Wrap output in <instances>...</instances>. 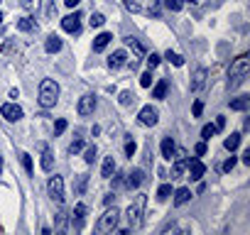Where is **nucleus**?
<instances>
[{"label": "nucleus", "mask_w": 250, "mask_h": 235, "mask_svg": "<svg viewBox=\"0 0 250 235\" xmlns=\"http://www.w3.org/2000/svg\"><path fill=\"white\" fill-rule=\"evenodd\" d=\"M248 74H250V59L243 54V57H238V59L230 64V69H228V88H230V91L238 88V86L248 78Z\"/></svg>", "instance_id": "nucleus-1"}, {"label": "nucleus", "mask_w": 250, "mask_h": 235, "mask_svg": "<svg viewBox=\"0 0 250 235\" xmlns=\"http://www.w3.org/2000/svg\"><path fill=\"white\" fill-rule=\"evenodd\" d=\"M59 100V83L54 78H42L40 83V105L42 108H54Z\"/></svg>", "instance_id": "nucleus-2"}, {"label": "nucleus", "mask_w": 250, "mask_h": 235, "mask_svg": "<svg viewBox=\"0 0 250 235\" xmlns=\"http://www.w3.org/2000/svg\"><path fill=\"white\" fill-rule=\"evenodd\" d=\"M143 213H145V196L140 194V196L128 206V211H125V218H128V223H130L133 230L143 225Z\"/></svg>", "instance_id": "nucleus-3"}, {"label": "nucleus", "mask_w": 250, "mask_h": 235, "mask_svg": "<svg viewBox=\"0 0 250 235\" xmlns=\"http://www.w3.org/2000/svg\"><path fill=\"white\" fill-rule=\"evenodd\" d=\"M118 220H120V211L113 206V208H108V211L98 218V223H96V233H113V230L118 228Z\"/></svg>", "instance_id": "nucleus-4"}, {"label": "nucleus", "mask_w": 250, "mask_h": 235, "mask_svg": "<svg viewBox=\"0 0 250 235\" xmlns=\"http://www.w3.org/2000/svg\"><path fill=\"white\" fill-rule=\"evenodd\" d=\"M47 189H49V196H52V201H57V203H64V179L62 176H49V181H47Z\"/></svg>", "instance_id": "nucleus-5"}, {"label": "nucleus", "mask_w": 250, "mask_h": 235, "mask_svg": "<svg viewBox=\"0 0 250 235\" xmlns=\"http://www.w3.org/2000/svg\"><path fill=\"white\" fill-rule=\"evenodd\" d=\"M138 120L143 123V125H157V120H160V113H157V108H152V105H145L140 113H138Z\"/></svg>", "instance_id": "nucleus-6"}, {"label": "nucleus", "mask_w": 250, "mask_h": 235, "mask_svg": "<svg viewBox=\"0 0 250 235\" xmlns=\"http://www.w3.org/2000/svg\"><path fill=\"white\" fill-rule=\"evenodd\" d=\"M62 30L69 32V35H79V30H81V15H79V13L66 15V18L62 20Z\"/></svg>", "instance_id": "nucleus-7"}, {"label": "nucleus", "mask_w": 250, "mask_h": 235, "mask_svg": "<svg viewBox=\"0 0 250 235\" xmlns=\"http://www.w3.org/2000/svg\"><path fill=\"white\" fill-rule=\"evenodd\" d=\"M0 115H3L5 120H10V123H18L22 118V108L15 105V103H5L3 108H0Z\"/></svg>", "instance_id": "nucleus-8"}, {"label": "nucleus", "mask_w": 250, "mask_h": 235, "mask_svg": "<svg viewBox=\"0 0 250 235\" xmlns=\"http://www.w3.org/2000/svg\"><path fill=\"white\" fill-rule=\"evenodd\" d=\"M76 110H79V115H91V113L96 110V98H93L91 93H88V96H81Z\"/></svg>", "instance_id": "nucleus-9"}, {"label": "nucleus", "mask_w": 250, "mask_h": 235, "mask_svg": "<svg viewBox=\"0 0 250 235\" xmlns=\"http://www.w3.org/2000/svg\"><path fill=\"white\" fill-rule=\"evenodd\" d=\"M187 169H189V176H191V179H196V181L206 174V164H204L201 159H189Z\"/></svg>", "instance_id": "nucleus-10"}, {"label": "nucleus", "mask_w": 250, "mask_h": 235, "mask_svg": "<svg viewBox=\"0 0 250 235\" xmlns=\"http://www.w3.org/2000/svg\"><path fill=\"white\" fill-rule=\"evenodd\" d=\"M143 181H145V172L143 169H133L128 174V179H125V186H128V189H138Z\"/></svg>", "instance_id": "nucleus-11"}, {"label": "nucleus", "mask_w": 250, "mask_h": 235, "mask_svg": "<svg viewBox=\"0 0 250 235\" xmlns=\"http://www.w3.org/2000/svg\"><path fill=\"white\" fill-rule=\"evenodd\" d=\"M206 76H208L206 69H196L194 76H191V91H201L206 86Z\"/></svg>", "instance_id": "nucleus-12"}, {"label": "nucleus", "mask_w": 250, "mask_h": 235, "mask_svg": "<svg viewBox=\"0 0 250 235\" xmlns=\"http://www.w3.org/2000/svg\"><path fill=\"white\" fill-rule=\"evenodd\" d=\"M125 64H128V54H125L123 49L113 52L110 59H108V66H110V69H120V66H125Z\"/></svg>", "instance_id": "nucleus-13"}, {"label": "nucleus", "mask_w": 250, "mask_h": 235, "mask_svg": "<svg viewBox=\"0 0 250 235\" xmlns=\"http://www.w3.org/2000/svg\"><path fill=\"white\" fill-rule=\"evenodd\" d=\"M174 152H177V145H174V140H172V137H165V140H162V157L172 162Z\"/></svg>", "instance_id": "nucleus-14"}, {"label": "nucleus", "mask_w": 250, "mask_h": 235, "mask_svg": "<svg viewBox=\"0 0 250 235\" xmlns=\"http://www.w3.org/2000/svg\"><path fill=\"white\" fill-rule=\"evenodd\" d=\"M110 39H113V37H110L108 32H101V35L93 39V52H103V49L110 44Z\"/></svg>", "instance_id": "nucleus-15"}, {"label": "nucleus", "mask_w": 250, "mask_h": 235, "mask_svg": "<svg viewBox=\"0 0 250 235\" xmlns=\"http://www.w3.org/2000/svg\"><path fill=\"white\" fill-rule=\"evenodd\" d=\"M189 198H191V189L182 186V189H177V191H174V206H184Z\"/></svg>", "instance_id": "nucleus-16"}, {"label": "nucleus", "mask_w": 250, "mask_h": 235, "mask_svg": "<svg viewBox=\"0 0 250 235\" xmlns=\"http://www.w3.org/2000/svg\"><path fill=\"white\" fill-rule=\"evenodd\" d=\"M248 105H250V96L230 98V110H248Z\"/></svg>", "instance_id": "nucleus-17"}, {"label": "nucleus", "mask_w": 250, "mask_h": 235, "mask_svg": "<svg viewBox=\"0 0 250 235\" xmlns=\"http://www.w3.org/2000/svg\"><path fill=\"white\" fill-rule=\"evenodd\" d=\"M113 172H115V159H113V157H105V159H103V167H101V176H103V179H110Z\"/></svg>", "instance_id": "nucleus-18"}, {"label": "nucleus", "mask_w": 250, "mask_h": 235, "mask_svg": "<svg viewBox=\"0 0 250 235\" xmlns=\"http://www.w3.org/2000/svg\"><path fill=\"white\" fill-rule=\"evenodd\" d=\"M44 49H47L49 54H57V52L62 49V39H59L57 35H52V37H47V42H44Z\"/></svg>", "instance_id": "nucleus-19"}, {"label": "nucleus", "mask_w": 250, "mask_h": 235, "mask_svg": "<svg viewBox=\"0 0 250 235\" xmlns=\"http://www.w3.org/2000/svg\"><path fill=\"white\" fill-rule=\"evenodd\" d=\"M187 164H189V159H177V162L172 164V179H179V176L187 172Z\"/></svg>", "instance_id": "nucleus-20"}, {"label": "nucleus", "mask_w": 250, "mask_h": 235, "mask_svg": "<svg viewBox=\"0 0 250 235\" xmlns=\"http://www.w3.org/2000/svg\"><path fill=\"white\" fill-rule=\"evenodd\" d=\"M238 145H240V135H238V133H233L230 137H226V140H223V147H226L228 152H235V150H238Z\"/></svg>", "instance_id": "nucleus-21"}, {"label": "nucleus", "mask_w": 250, "mask_h": 235, "mask_svg": "<svg viewBox=\"0 0 250 235\" xmlns=\"http://www.w3.org/2000/svg\"><path fill=\"white\" fill-rule=\"evenodd\" d=\"M167 88H169V83H167L165 78L157 81V86H155V91H152V98H160V100H162V98L167 96Z\"/></svg>", "instance_id": "nucleus-22"}, {"label": "nucleus", "mask_w": 250, "mask_h": 235, "mask_svg": "<svg viewBox=\"0 0 250 235\" xmlns=\"http://www.w3.org/2000/svg\"><path fill=\"white\" fill-rule=\"evenodd\" d=\"M165 59H167L169 64H174V66H184V57H182V54H177V52H172V49L165 54Z\"/></svg>", "instance_id": "nucleus-23"}, {"label": "nucleus", "mask_w": 250, "mask_h": 235, "mask_svg": "<svg viewBox=\"0 0 250 235\" xmlns=\"http://www.w3.org/2000/svg\"><path fill=\"white\" fill-rule=\"evenodd\" d=\"M125 44H128V47H133L138 57H143V54H145V47H143V44H140L135 37H125Z\"/></svg>", "instance_id": "nucleus-24"}, {"label": "nucleus", "mask_w": 250, "mask_h": 235, "mask_svg": "<svg viewBox=\"0 0 250 235\" xmlns=\"http://www.w3.org/2000/svg\"><path fill=\"white\" fill-rule=\"evenodd\" d=\"M18 30H20V32H32V30H35V20H30V18H22V20L18 22Z\"/></svg>", "instance_id": "nucleus-25"}, {"label": "nucleus", "mask_w": 250, "mask_h": 235, "mask_svg": "<svg viewBox=\"0 0 250 235\" xmlns=\"http://www.w3.org/2000/svg\"><path fill=\"white\" fill-rule=\"evenodd\" d=\"M52 159H54V155L44 147V155H42V169L44 172H52Z\"/></svg>", "instance_id": "nucleus-26"}, {"label": "nucleus", "mask_w": 250, "mask_h": 235, "mask_svg": "<svg viewBox=\"0 0 250 235\" xmlns=\"http://www.w3.org/2000/svg\"><path fill=\"white\" fill-rule=\"evenodd\" d=\"M169 196H172V184H162V186L157 189V198H160V201H167Z\"/></svg>", "instance_id": "nucleus-27"}, {"label": "nucleus", "mask_w": 250, "mask_h": 235, "mask_svg": "<svg viewBox=\"0 0 250 235\" xmlns=\"http://www.w3.org/2000/svg\"><path fill=\"white\" fill-rule=\"evenodd\" d=\"M165 8L172 10V13H179L184 8V0H165Z\"/></svg>", "instance_id": "nucleus-28"}, {"label": "nucleus", "mask_w": 250, "mask_h": 235, "mask_svg": "<svg viewBox=\"0 0 250 235\" xmlns=\"http://www.w3.org/2000/svg\"><path fill=\"white\" fill-rule=\"evenodd\" d=\"M93 159H96V145H91V147L83 150V162L86 164H93Z\"/></svg>", "instance_id": "nucleus-29"}, {"label": "nucleus", "mask_w": 250, "mask_h": 235, "mask_svg": "<svg viewBox=\"0 0 250 235\" xmlns=\"http://www.w3.org/2000/svg\"><path fill=\"white\" fill-rule=\"evenodd\" d=\"M118 100H120V105H130V103H133V100H135V96H133V93H130V91H123V93H120V98H118Z\"/></svg>", "instance_id": "nucleus-30"}, {"label": "nucleus", "mask_w": 250, "mask_h": 235, "mask_svg": "<svg viewBox=\"0 0 250 235\" xmlns=\"http://www.w3.org/2000/svg\"><path fill=\"white\" fill-rule=\"evenodd\" d=\"M20 159H22V167H25V172H27V174H32V157H30L27 152H22V155H20Z\"/></svg>", "instance_id": "nucleus-31"}, {"label": "nucleus", "mask_w": 250, "mask_h": 235, "mask_svg": "<svg viewBox=\"0 0 250 235\" xmlns=\"http://www.w3.org/2000/svg\"><path fill=\"white\" fill-rule=\"evenodd\" d=\"M160 61H162V57H160V54H155V52L147 57V66H150V69H157V66H160Z\"/></svg>", "instance_id": "nucleus-32"}, {"label": "nucleus", "mask_w": 250, "mask_h": 235, "mask_svg": "<svg viewBox=\"0 0 250 235\" xmlns=\"http://www.w3.org/2000/svg\"><path fill=\"white\" fill-rule=\"evenodd\" d=\"M211 135H216V125H204L201 128V137L204 140H211Z\"/></svg>", "instance_id": "nucleus-33"}, {"label": "nucleus", "mask_w": 250, "mask_h": 235, "mask_svg": "<svg viewBox=\"0 0 250 235\" xmlns=\"http://www.w3.org/2000/svg\"><path fill=\"white\" fill-rule=\"evenodd\" d=\"M103 22H105V18H103L101 13H93V15H91V27H101Z\"/></svg>", "instance_id": "nucleus-34"}, {"label": "nucleus", "mask_w": 250, "mask_h": 235, "mask_svg": "<svg viewBox=\"0 0 250 235\" xmlns=\"http://www.w3.org/2000/svg\"><path fill=\"white\" fill-rule=\"evenodd\" d=\"M40 3H42V0H22V8L25 10H37Z\"/></svg>", "instance_id": "nucleus-35"}, {"label": "nucleus", "mask_w": 250, "mask_h": 235, "mask_svg": "<svg viewBox=\"0 0 250 235\" xmlns=\"http://www.w3.org/2000/svg\"><path fill=\"white\" fill-rule=\"evenodd\" d=\"M81 150H83V140H74V142L69 145V152H71V155H76V152H81Z\"/></svg>", "instance_id": "nucleus-36"}, {"label": "nucleus", "mask_w": 250, "mask_h": 235, "mask_svg": "<svg viewBox=\"0 0 250 235\" xmlns=\"http://www.w3.org/2000/svg\"><path fill=\"white\" fill-rule=\"evenodd\" d=\"M66 130V120H62V118H59V120L54 123V135H62Z\"/></svg>", "instance_id": "nucleus-37"}, {"label": "nucleus", "mask_w": 250, "mask_h": 235, "mask_svg": "<svg viewBox=\"0 0 250 235\" xmlns=\"http://www.w3.org/2000/svg\"><path fill=\"white\" fill-rule=\"evenodd\" d=\"M140 83H143L145 88H150V86H152V71H147V74H143V76H140Z\"/></svg>", "instance_id": "nucleus-38"}, {"label": "nucleus", "mask_w": 250, "mask_h": 235, "mask_svg": "<svg viewBox=\"0 0 250 235\" xmlns=\"http://www.w3.org/2000/svg\"><path fill=\"white\" fill-rule=\"evenodd\" d=\"M194 152H196V157H204V155H206V140H201V142H196V147H194Z\"/></svg>", "instance_id": "nucleus-39"}, {"label": "nucleus", "mask_w": 250, "mask_h": 235, "mask_svg": "<svg viewBox=\"0 0 250 235\" xmlns=\"http://www.w3.org/2000/svg\"><path fill=\"white\" fill-rule=\"evenodd\" d=\"M125 155H128V157H133V155H135V142H133V140L125 142Z\"/></svg>", "instance_id": "nucleus-40"}, {"label": "nucleus", "mask_w": 250, "mask_h": 235, "mask_svg": "<svg viewBox=\"0 0 250 235\" xmlns=\"http://www.w3.org/2000/svg\"><path fill=\"white\" fill-rule=\"evenodd\" d=\"M233 167H235V157H228V159L223 162V172H230Z\"/></svg>", "instance_id": "nucleus-41"}, {"label": "nucleus", "mask_w": 250, "mask_h": 235, "mask_svg": "<svg viewBox=\"0 0 250 235\" xmlns=\"http://www.w3.org/2000/svg\"><path fill=\"white\" fill-rule=\"evenodd\" d=\"M74 213H76V218H83V215H86V206H83V203H76Z\"/></svg>", "instance_id": "nucleus-42"}, {"label": "nucleus", "mask_w": 250, "mask_h": 235, "mask_svg": "<svg viewBox=\"0 0 250 235\" xmlns=\"http://www.w3.org/2000/svg\"><path fill=\"white\" fill-rule=\"evenodd\" d=\"M125 5H128V10H133V13H138V10H140V5H138V3H133V0H125Z\"/></svg>", "instance_id": "nucleus-43"}, {"label": "nucleus", "mask_w": 250, "mask_h": 235, "mask_svg": "<svg viewBox=\"0 0 250 235\" xmlns=\"http://www.w3.org/2000/svg\"><path fill=\"white\" fill-rule=\"evenodd\" d=\"M201 110H204V103H201V100H196V103H194V115L199 118V115H201Z\"/></svg>", "instance_id": "nucleus-44"}, {"label": "nucleus", "mask_w": 250, "mask_h": 235, "mask_svg": "<svg viewBox=\"0 0 250 235\" xmlns=\"http://www.w3.org/2000/svg\"><path fill=\"white\" fill-rule=\"evenodd\" d=\"M223 125H226V118H223V115H218V118H216V130H221Z\"/></svg>", "instance_id": "nucleus-45"}, {"label": "nucleus", "mask_w": 250, "mask_h": 235, "mask_svg": "<svg viewBox=\"0 0 250 235\" xmlns=\"http://www.w3.org/2000/svg\"><path fill=\"white\" fill-rule=\"evenodd\" d=\"M64 3H66V8H76V5L81 3V0H64Z\"/></svg>", "instance_id": "nucleus-46"}, {"label": "nucleus", "mask_w": 250, "mask_h": 235, "mask_svg": "<svg viewBox=\"0 0 250 235\" xmlns=\"http://www.w3.org/2000/svg\"><path fill=\"white\" fill-rule=\"evenodd\" d=\"M103 201H105V206H110V203H113V201H115V194H108V196H105V198H103Z\"/></svg>", "instance_id": "nucleus-47"}, {"label": "nucleus", "mask_w": 250, "mask_h": 235, "mask_svg": "<svg viewBox=\"0 0 250 235\" xmlns=\"http://www.w3.org/2000/svg\"><path fill=\"white\" fill-rule=\"evenodd\" d=\"M243 162H245V164H250V150H245V155H243Z\"/></svg>", "instance_id": "nucleus-48"}, {"label": "nucleus", "mask_w": 250, "mask_h": 235, "mask_svg": "<svg viewBox=\"0 0 250 235\" xmlns=\"http://www.w3.org/2000/svg\"><path fill=\"white\" fill-rule=\"evenodd\" d=\"M187 3H191V5H204L206 0H187Z\"/></svg>", "instance_id": "nucleus-49"}, {"label": "nucleus", "mask_w": 250, "mask_h": 235, "mask_svg": "<svg viewBox=\"0 0 250 235\" xmlns=\"http://www.w3.org/2000/svg\"><path fill=\"white\" fill-rule=\"evenodd\" d=\"M0 172H3V157H0Z\"/></svg>", "instance_id": "nucleus-50"}, {"label": "nucleus", "mask_w": 250, "mask_h": 235, "mask_svg": "<svg viewBox=\"0 0 250 235\" xmlns=\"http://www.w3.org/2000/svg\"><path fill=\"white\" fill-rule=\"evenodd\" d=\"M0 22H3V13H0Z\"/></svg>", "instance_id": "nucleus-51"}]
</instances>
